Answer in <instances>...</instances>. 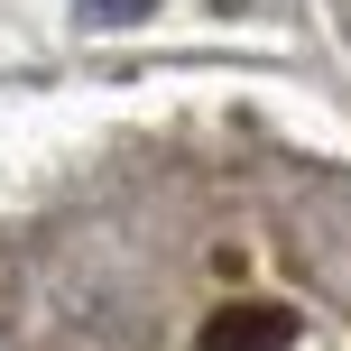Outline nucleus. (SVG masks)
<instances>
[{"label": "nucleus", "instance_id": "nucleus-1", "mask_svg": "<svg viewBox=\"0 0 351 351\" xmlns=\"http://www.w3.org/2000/svg\"><path fill=\"white\" fill-rule=\"evenodd\" d=\"M296 324L278 315V305H250V315H213L204 324V351H287Z\"/></svg>", "mask_w": 351, "mask_h": 351}, {"label": "nucleus", "instance_id": "nucleus-2", "mask_svg": "<svg viewBox=\"0 0 351 351\" xmlns=\"http://www.w3.org/2000/svg\"><path fill=\"white\" fill-rule=\"evenodd\" d=\"M84 10H93V19H139L148 0H84Z\"/></svg>", "mask_w": 351, "mask_h": 351}]
</instances>
